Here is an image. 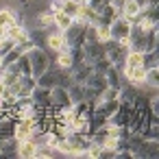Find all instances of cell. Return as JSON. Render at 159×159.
Masks as SVG:
<instances>
[{"mask_svg": "<svg viewBox=\"0 0 159 159\" xmlns=\"http://www.w3.org/2000/svg\"><path fill=\"white\" fill-rule=\"evenodd\" d=\"M59 152L48 146V144H37V150H35V159H50V157H57Z\"/></svg>", "mask_w": 159, "mask_h": 159, "instance_id": "484cf974", "label": "cell"}, {"mask_svg": "<svg viewBox=\"0 0 159 159\" xmlns=\"http://www.w3.org/2000/svg\"><path fill=\"white\" fill-rule=\"evenodd\" d=\"M2 146H5V142H0V152H2Z\"/></svg>", "mask_w": 159, "mask_h": 159, "instance_id": "ab89813d", "label": "cell"}, {"mask_svg": "<svg viewBox=\"0 0 159 159\" xmlns=\"http://www.w3.org/2000/svg\"><path fill=\"white\" fill-rule=\"evenodd\" d=\"M159 46V42H157V26H152L148 33H146V50H155ZM144 50V52H146Z\"/></svg>", "mask_w": 159, "mask_h": 159, "instance_id": "4dcf8cb0", "label": "cell"}, {"mask_svg": "<svg viewBox=\"0 0 159 159\" xmlns=\"http://www.w3.org/2000/svg\"><path fill=\"white\" fill-rule=\"evenodd\" d=\"M16 24H22V18L18 16L16 9H0V26H5V29H11Z\"/></svg>", "mask_w": 159, "mask_h": 159, "instance_id": "8fae6325", "label": "cell"}, {"mask_svg": "<svg viewBox=\"0 0 159 159\" xmlns=\"http://www.w3.org/2000/svg\"><path fill=\"white\" fill-rule=\"evenodd\" d=\"M142 66H144L146 70H150V68H159V52H157V48L144 52V57H142Z\"/></svg>", "mask_w": 159, "mask_h": 159, "instance_id": "7402d4cb", "label": "cell"}, {"mask_svg": "<svg viewBox=\"0 0 159 159\" xmlns=\"http://www.w3.org/2000/svg\"><path fill=\"white\" fill-rule=\"evenodd\" d=\"M76 20H83V22H87V24H96L98 22V13L94 11V7H89L87 2L85 5H81V11H79V18Z\"/></svg>", "mask_w": 159, "mask_h": 159, "instance_id": "d6986e66", "label": "cell"}, {"mask_svg": "<svg viewBox=\"0 0 159 159\" xmlns=\"http://www.w3.org/2000/svg\"><path fill=\"white\" fill-rule=\"evenodd\" d=\"M29 59H31V68H33V76H39V74H44L48 68H50V63H52V57H50V52L46 50V48H42V46H33L29 52Z\"/></svg>", "mask_w": 159, "mask_h": 159, "instance_id": "7a4b0ae2", "label": "cell"}, {"mask_svg": "<svg viewBox=\"0 0 159 159\" xmlns=\"http://www.w3.org/2000/svg\"><path fill=\"white\" fill-rule=\"evenodd\" d=\"M85 85H87V87H92L94 92H98V94H100V92L107 87V79H105V74H94V72H92V76L85 81Z\"/></svg>", "mask_w": 159, "mask_h": 159, "instance_id": "44dd1931", "label": "cell"}, {"mask_svg": "<svg viewBox=\"0 0 159 159\" xmlns=\"http://www.w3.org/2000/svg\"><path fill=\"white\" fill-rule=\"evenodd\" d=\"M57 83H59V68H57L55 63H50V68H48L44 74L37 76V85H39V87H48V89H52Z\"/></svg>", "mask_w": 159, "mask_h": 159, "instance_id": "52a82bcc", "label": "cell"}, {"mask_svg": "<svg viewBox=\"0 0 159 159\" xmlns=\"http://www.w3.org/2000/svg\"><path fill=\"white\" fill-rule=\"evenodd\" d=\"M7 37V29L5 26H0V39H5Z\"/></svg>", "mask_w": 159, "mask_h": 159, "instance_id": "74e56055", "label": "cell"}, {"mask_svg": "<svg viewBox=\"0 0 159 159\" xmlns=\"http://www.w3.org/2000/svg\"><path fill=\"white\" fill-rule=\"evenodd\" d=\"M22 55H24L22 46H20V44H16V46H13V48H11V50L2 57V70H5V68H9V66H13V63H16Z\"/></svg>", "mask_w": 159, "mask_h": 159, "instance_id": "ffe728a7", "label": "cell"}, {"mask_svg": "<svg viewBox=\"0 0 159 159\" xmlns=\"http://www.w3.org/2000/svg\"><path fill=\"white\" fill-rule=\"evenodd\" d=\"M37 87V76H33V74H29V76H20V94H18V98H22V96H31V92Z\"/></svg>", "mask_w": 159, "mask_h": 159, "instance_id": "e0dca14e", "label": "cell"}, {"mask_svg": "<svg viewBox=\"0 0 159 159\" xmlns=\"http://www.w3.org/2000/svg\"><path fill=\"white\" fill-rule=\"evenodd\" d=\"M5 89H7V87L2 85V81H0V96H2V94H5Z\"/></svg>", "mask_w": 159, "mask_h": 159, "instance_id": "f35d334b", "label": "cell"}, {"mask_svg": "<svg viewBox=\"0 0 159 159\" xmlns=\"http://www.w3.org/2000/svg\"><path fill=\"white\" fill-rule=\"evenodd\" d=\"M13 131H16V120L9 116H2L0 118V142L13 139Z\"/></svg>", "mask_w": 159, "mask_h": 159, "instance_id": "4fadbf2b", "label": "cell"}, {"mask_svg": "<svg viewBox=\"0 0 159 159\" xmlns=\"http://www.w3.org/2000/svg\"><path fill=\"white\" fill-rule=\"evenodd\" d=\"M98 159H116V150L100 146V155H98Z\"/></svg>", "mask_w": 159, "mask_h": 159, "instance_id": "d590c367", "label": "cell"}, {"mask_svg": "<svg viewBox=\"0 0 159 159\" xmlns=\"http://www.w3.org/2000/svg\"><path fill=\"white\" fill-rule=\"evenodd\" d=\"M113 63L107 59V57H102V59H96L94 63H92V70H94V74H107V70L111 68Z\"/></svg>", "mask_w": 159, "mask_h": 159, "instance_id": "83f0119b", "label": "cell"}, {"mask_svg": "<svg viewBox=\"0 0 159 159\" xmlns=\"http://www.w3.org/2000/svg\"><path fill=\"white\" fill-rule=\"evenodd\" d=\"M142 57H144V52H139V50H129V55H126V59H124V68H137V66H142ZM122 68V70H124Z\"/></svg>", "mask_w": 159, "mask_h": 159, "instance_id": "d4e9b609", "label": "cell"}, {"mask_svg": "<svg viewBox=\"0 0 159 159\" xmlns=\"http://www.w3.org/2000/svg\"><path fill=\"white\" fill-rule=\"evenodd\" d=\"M5 70H13V72H18V74H24V76H29V74H33V68H31V59H29V55L24 52L13 66H9V68H5Z\"/></svg>", "mask_w": 159, "mask_h": 159, "instance_id": "9a60e30c", "label": "cell"}, {"mask_svg": "<svg viewBox=\"0 0 159 159\" xmlns=\"http://www.w3.org/2000/svg\"><path fill=\"white\" fill-rule=\"evenodd\" d=\"M89 42H98L96 24H87V26H85V44H89Z\"/></svg>", "mask_w": 159, "mask_h": 159, "instance_id": "836d02e7", "label": "cell"}, {"mask_svg": "<svg viewBox=\"0 0 159 159\" xmlns=\"http://www.w3.org/2000/svg\"><path fill=\"white\" fill-rule=\"evenodd\" d=\"M13 46H16V42H13V39H9V37H5L2 42H0V57H5Z\"/></svg>", "mask_w": 159, "mask_h": 159, "instance_id": "e575fe53", "label": "cell"}, {"mask_svg": "<svg viewBox=\"0 0 159 159\" xmlns=\"http://www.w3.org/2000/svg\"><path fill=\"white\" fill-rule=\"evenodd\" d=\"M124 2H126V0H111V5H113V7L118 9V13H120V9L124 7Z\"/></svg>", "mask_w": 159, "mask_h": 159, "instance_id": "8d00e7d4", "label": "cell"}, {"mask_svg": "<svg viewBox=\"0 0 159 159\" xmlns=\"http://www.w3.org/2000/svg\"><path fill=\"white\" fill-rule=\"evenodd\" d=\"M50 96H52V105H55V107H59V109H68V107H72V100H70L68 87L55 85V87L50 89Z\"/></svg>", "mask_w": 159, "mask_h": 159, "instance_id": "8992f818", "label": "cell"}, {"mask_svg": "<svg viewBox=\"0 0 159 159\" xmlns=\"http://www.w3.org/2000/svg\"><path fill=\"white\" fill-rule=\"evenodd\" d=\"M0 42H2V39H0Z\"/></svg>", "mask_w": 159, "mask_h": 159, "instance_id": "60d3db41", "label": "cell"}, {"mask_svg": "<svg viewBox=\"0 0 159 159\" xmlns=\"http://www.w3.org/2000/svg\"><path fill=\"white\" fill-rule=\"evenodd\" d=\"M83 50H85V61H87V63H94L96 59H102V57H105V46H102V42H89V44L83 46Z\"/></svg>", "mask_w": 159, "mask_h": 159, "instance_id": "ba28073f", "label": "cell"}, {"mask_svg": "<svg viewBox=\"0 0 159 159\" xmlns=\"http://www.w3.org/2000/svg\"><path fill=\"white\" fill-rule=\"evenodd\" d=\"M144 85H146V87H155V89H157V85H159V68H150V70H146Z\"/></svg>", "mask_w": 159, "mask_h": 159, "instance_id": "f1b7e54d", "label": "cell"}, {"mask_svg": "<svg viewBox=\"0 0 159 159\" xmlns=\"http://www.w3.org/2000/svg\"><path fill=\"white\" fill-rule=\"evenodd\" d=\"M96 31H98V42L111 39V26L109 24H96Z\"/></svg>", "mask_w": 159, "mask_h": 159, "instance_id": "d6a6232c", "label": "cell"}, {"mask_svg": "<svg viewBox=\"0 0 159 159\" xmlns=\"http://www.w3.org/2000/svg\"><path fill=\"white\" fill-rule=\"evenodd\" d=\"M102 46H105V57L118 68V70H122L124 68V59H126V55H129V46L126 44H122V42H118V39H107V42H102Z\"/></svg>", "mask_w": 159, "mask_h": 159, "instance_id": "6da1fadb", "label": "cell"}, {"mask_svg": "<svg viewBox=\"0 0 159 159\" xmlns=\"http://www.w3.org/2000/svg\"><path fill=\"white\" fill-rule=\"evenodd\" d=\"M109 26H111V39H118V42H122V44L129 46V35H131V29H133L131 20L118 16Z\"/></svg>", "mask_w": 159, "mask_h": 159, "instance_id": "277c9868", "label": "cell"}, {"mask_svg": "<svg viewBox=\"0 0 159 159\" xmlns=\"http://www.w3.org/2000/svg\"><path fill=\"white\" fill-rule=\"evenodd\" d=\"M16 150H18V157H22V159H35L37 142H33L31 137L29 139H22V142L16 144Z\"/></svg>", "mask_w": 159, "mask_h": 159, "instance_id": "30bf717a", "label": "cell"}, {"mask_svg": "<svg viewBox=\"0 0 159 159\" xmlns=\"http://www.w3.org/2000/svg\"><path fill=\"white\" fill-rule=\"evenodd\" d=\"M139 11H142V9H139V5L135 2V0H126L124 7L120 9V16L126 18V20H131V24H133V20H135V16H137Z\"/></svg>", "mask_w": 159, "mask_h": 159, "instance_id": "ac0fdd59", "label": "cell"}, {"mask_svg": "<svg viewBox=\"0 0 159 159\" xmlns=\"http://www.w3.org/2000/svg\"><path fill=\"white\" fill-rule=\"evenodd\" d=\"M63 48H68L66 37H63V31H59L57 26H50L48 29V37H46V50L52 55V52H59Z\"/></svg>", "mask_w": 159, "mask_h": 159, "instance_id": "5b68a950", "label": "cell"}, {"mask_svg": "<svg viewBox=\"0 0 159 159\" xmlns=\"http://www.w3.org/2000/svg\"><path fill=\"white\" fill-rule=\"evenodd\" d=\"M68 94H70L72 105L79 102V100H85V85H83V83H72V85L68 87Z\"/></svg>", "mask_w": 159, "mask_h": 159, "instance_id": "603a6c76", "label": "cell"}, {"mask_svg": "<svg viewBox=\"0 0 159 159\" xmlns=\"http://www.w3.org/2000/svg\"><path fill=\"white\" fill-rule=\"evenodd\" d=\"M85 26H87V22L74 20V22L63 31L66 44H68V46H85Z\"/></svg>", "mask_w": 159, "mask_h": 159, "instance_id": "3957f363", "label": "cell"}, {"mask_svg": "<svg viewBox=\"0 0 159 159\" xmlns=\"http://www.w3.org/2000/svg\"><path fill=\"white\" fill-rule=\"evenodd\" d=\"M7 37L13 39L16 44H24V42H29V29L24 24H16V26L7 29Z\"/></svg>", "mask_w": 159, "mask_h": 159, "instance_id": "5bb4252c", "label": "cell"}, {"mask_svg": "<svg viewBox=\"0 0 159 159\" xmlns=\"http://www.w3.org/2000/svg\"><path fill=\"white\" fill-rule=\"evenodd\" d=\"M70 55H72V68L85 61V50H83V46H70Z\"/></svg>", "mask_w": 159, "mask_h": 159, "instance_id": "f546056e", "label": "cell"}, {"mask_svg": "<svg viewBox=\"0 0 159 159\" xmlns=\"http://www.w3.org/2000/svg\"><path fill=\"white\" fill-rule=\"evenodd\" d=\"M105 79H107V85H109V87H118V89L126 83V81H124V76H122V70H118L116 66H111V68L107 70Z\"/></svg>", "mask_w": 159, "mask_h": 159, "instance_id": "2e32d148", "label": "cell"}, {"mask_svg": "<svg viewBox=\"0 0 159 159\" xmlns=\"http://www.w3.org/2000/svg\"><path fill=\"white\" fill-rule=\"evenodd\" d=\"M31 98H33V102L39 105V107H46V109L52 107V96H50V89H48V87H39V85H37V87L31 92Z\"/></svg>", "mask_w": 159, "mask_h": 159, "instance_id": "9c48e42d", "label": "cell"}, {"mask_svg": "<svg viewBox=\"0 0 159 159\" xmlns=\"http://www.w3.org/2000/svg\"><path fill=\"white\" fill-rule=\"evenodd\" d=\"M116 98H120V89L118 87H105L102 92H100V96H98V100H116Z\"/></svg>", "mask_w": 159, "mask_h": 159, "instance_id": "1f68e13d", "label": "cell"}, {"mask_svg": "<svg viewBox=\"0 0 159 159\" xmlns=\"http://www.w3.org/2000/svg\"><path fill=\"white\" fill-rule=\"evenodd\" d=\"M61 11L70 18H79V11H81V2H76V0H63L61 2Z\"/></svg>", "mask_w": 159, "mask_h": 159, "instance_id": "cb8c5ba5", "label": "cell"}, {"mask_svg": "<svg viewBox=\"0 0 159 159\" xmlns=\"http://www.w3.org/2000/svg\"><path fill=\"white\" fill-rule=\"evenodd\" d=\"M72 22H74V18L66 16L63 11H57V13H55V26H57L59 31H66V29H68Z\"/></svg>", "mask_w": 159, "mask_h": 159, "instance_id": "4316f807", "label": "cell"}, {"mask_svg": "<svg viewBox=\"0 0 159 159\" xmlns=\"http://www.w3.org/2000/svg\"><path fill=\"white\" fill-rule=\"evenodd\" d=\"M70 72H72V79H74V83H83V85H85V81L92 76V72H94V70H92V63L83 61V63L74 66Z\"/></svg>", "mask_w": 159, "mask_h": 159, "instance_id": "7c38bea8", "label": "cell"}]
</instances>
